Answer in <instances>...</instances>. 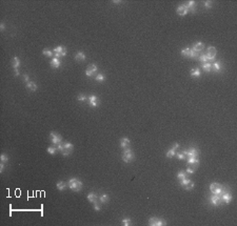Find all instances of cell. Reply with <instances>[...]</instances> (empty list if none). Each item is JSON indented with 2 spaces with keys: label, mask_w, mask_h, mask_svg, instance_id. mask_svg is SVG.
<instances>
[{
  "label": "cell",
  "mask_w": 237,
  "mask_h": 226,
  "mask_svg": "<svg viewBox=\"0 0 237 226\" xmlns=\"http://www.w3.org/2000/svg\"><path fill=\"white\" fill-rule=\"evenodd\" d=\"M69 188L74 191H80L82 188V182L76 178H72L69 180Z\"/></svg>",
  "instance_id": "1"
},
{
  "label": "cell",
  "mask_w": 237,
  "mask_h": 226,
  "mask_svg": "<svg viewBox=\"0 0 237 226\" xmlns=\"http://www.w3.org/2000/svg\"><path fill=\"white\" fill-rule=\"evenodd\" d=\"M210 190L213 195H218V196H221L224 191H227L226 188L218 183H212L210 185Z\"/></svg>",
  "instance_id": "2"
},
{
  "label": "cell",
  "mask_w": 237,
  "mask_h": 226,
  "mask_svg": "<svg viewBox=\"0 0 237 226\" xmlns=\"http://www.w3.org/2000/svg\"><path fill=\"white\" fill-rule=\"evenodd\" d=\"M122 160L126 163H130L134 160V154H133L131 148H124V152L122 154Z\"/></svg>",
  "instance_id": "3"
},
{
  "label": "cell",
  "mask_w": 237,
  "mask_h": 226,
  "mask_svg": "<svg viewBox=\"0 0 237 226\" xmlns=\"http://www.w3.org/2000/svg\"><path fill=\"white\" fill-rule=\"evenodd\" d=\"M216 54H217V51H216V48L214 46H209L207 49V53L205 55L207 56L208 60L209 61H214L215 57H216Z\"/></svg>",
  "instance_id": "4"
},
{
  "label": "cell",
  "mask_w": 237,
  "mask_h": 226,
  "mask_svg": "<svg viewBox=\"0 0 237 226\" xmlns=\"http://www.w3.org/2000/svg\"><path fill=\"white\" fill-rule=\"evenodd\" d=\"M53 53H54V56H55V58L63 57V56L66 55V49H65L63 46H61V45H60V46H57V47L54 48Z\"/></svg>",
  "instance_id": "5"
},
{
  "label": "cell",
  "mask_w": 237,
  "mask_h": 226,
  "mask_svg": "<svg viewBox=\"0 0 237 226\" xmlns=\"http://www.w3.org/2000/svg\"><path fill=\"white\" fill-rule=\"evenodd\" d=\"M197 54L195 51H193V48H184L181 51V55L184 56V57H190V58H196L197 57Z\"/></svg>",
  "instance_id": "6"
},
{
  "label": "cell",
  "mask_w": 237,
  "mask_h": 226,
  "mask_svg": "<svg viewBox=\"0 0 237 226\" xmlns=\"http://www.w3.org/2000/svg\"><path fill=\"white\" fill-rule=\"evenodd\" d=\"M184 155L185 157H194V158H198L199 157V150L197 148H195V147H192L190 150H184V153H182Z\"/></svg>",
  "instance_id": "7"
},
{
  "label": "cell",
  "mask_w": 237,
  "mask_h": 226,
  "mask_svg": "<svg viewBox=\"0 0 237 226\" xmlns=\"http://www.w3.org/2000/svg\"><path fill=\"white\" fill-rule=\"evenodd\" d=\"M149 225H153V226H164V225H167V222H165L164 220H160V219H157V218H151V219L149 220Z\"/></svg>",
  "instance_id": "8"
},
{
  "label": "cell",
  "mask_w": 237,
  "mask_h": 226,
  "mask_svg": "<svg viewBox=\"0 0 237 226\" xmlns=\"http://www.w3.org/2000/svg\"><path fill=\"white\" fill-rule=\"evenodd\" d=\"M50 137H51V140H52V142L55 145L60 144L61 141H62L61 136L58 135V134H56V133H51V134H50Z\"/></svg>",
  "instance_id": "9"
},
{
  "label": "cell",
  "mask_w": 237,
  "mask_h": 226,
  "mask_svg": "<svg viewBox=\"0 0 237 226\" xmlns=\"http://www.w3.org/2000/svg\"><path fill=\"white\" fill-rule=\"evenodd\" d=\"M97 69H98V68L96 64H91V65H89L88 69L85 70V75L88 77H92V76H94V74L97 72Z\"/></svg>",
  "instance_id": "10"
},
{
  "label": "cell",
  "mask_w": 237,
  "mask_h": 226,
  "mask_svg": "<svg viewBox=\"0 0 237 226\" xmlns=\"http://www.w3.org/2000/svg\"><path fill=\"white\" fill-rule=\"evenodd\" d=\"M220 198H221V201H223L224 203L229 204V203H231V201H232V195L227 190L220 196Z\"/></svg>",
  "instance_id": "11"
},
{
  "label": "cell",
  "mask_w": 237,
  "mask_h": 226,
  "mask_svg": "<svg viewBox=\"0 0 237 226\" xmlns=\"http://www.w3.org/2000/svg\"><path fill=\"white\" fill-rule=\"evenodd\" d=\"M176 12H177V14H178V15H180V16H184V15H186V14L189 13V10H188V7L185 6V4H182V5H180V6H178V7H177Z\"/></svg>",
  "instance_id": "12"
},
{
  "label": "cell",
  "mask_w": 237,
  "mask_h": 226,
  "mask_svg": "<svg viewBox=\"0 0 237 226\" xmlns=\"http://www.w3.org/2000/svg\"><path fill=\"white\" fill-rule=\"evenodd\" d=\"M210 202L213 205H215V206H218V205L221 203V198H220V196H218V195H213L210 199Z\"/></svg>",
  "instance_id": "13"
},
{
  "label": "cell",
  "mask_w": 237,
  "mask_h": 226,
  "mask_svg": "<svg viewBox=\"0 0 237 226\" xmlns=\"http://www.w3.org/2000/svg\"><path fill=\"white\" fill-rule=\"evenodd\" d=\"M89 102H90V105L92 107H97L98 106V98L96 97L95 95H91L89 97Z\"/></svg>",
  "instance_id": "14"
},
{
  "label": "cell",
  "mask_w": 237,
  "mask_h": 226,
  "mask_svg": "<svg viewBox=\"0 0 237 226\" xmlns=\"http://www.w3.org/2000/svg\"><path fill=\"white\" fill-rule=\"evenodd\" d=\"M186 7H188L189 12H192V13H196V2L193 1V0H191L186 3Z\"/></svg>",
  "instance_id": "15"
},
{
  "label": "cell",
  "mask_w": 237,
  "mask_h": 226,
  "mask_svg": "<svg viewBox=\"0 0 237 226\" xmlns=\"http://www.w3.org/2000/svg\"><path fill=\"white\" fill-rule=\"evenodd\" d=\"M60 65H61V62L59 60V58H55L54 57L53 59L51 60V66L54 68H60Z\"/></svg>",
  "instance_id": "16"
},
{
  "label": "cell",
  "mask_w": 237,
  "mask_h": 226,
  "mask_svg": "<svg viewBox=\"0 0 237 226\" xmlns=\"http://www.w3.org/2000/svg\"><path fill=\"white\" fill-rule=\"evenodd\" d=\"M203 47H205V45H203V43H202V42H200V41H199V42H197L196 44L194 45L193 51H195L196 53H200V52L202 51V49H203Z\"/></svg>",
  "instance_id": "17"
},
{
  "label": "cell",
  "mask_w": 237,
  "mask_h": 226,
  "mask_svg": "<svg viewBox=\"0 0 237 226\" xmlns=\"http://www.w3.org/2000/svg\"><path fill=\"white\" fill-rule=\"evenodd\" d=\"M129 145H130V140L128 139V138H122L121 141H120V147H122V148H127L129 147Z\"/></svg>",
  "instance_id": "18"
},
{
  "label": "cell",
  "mask_w": 237,
  "mask_h": 226,
  "mask_svg": "<svg viewBox=\"0 0 237 226\" xmlns=\"http://www.w3.org/2000/svg\"><path fill=\"white\" fill-rule=\"evenodd\" d=\"M198 167V165H195V164H189L188 167H186V174H193L195 173V170Z\"/></svg>",
  "instance_id": "19"
},
{
  "label": "cell",
  "mask_w": 237,
  "mask_h": 226,
  "mask_svg": "<svg viewBox=\"0 0 237 226\" xmlns=\"http://www.w3.org/2000/svg\"><path fill=\"white\" fill-rule=\"evenodd\" d=\"M75 59H76L77 61H84L85 60V55H84V53H82V52H78L76 54V56H75Z\"/></svg>",
  "instance_id": "20"
},
{
  "label": "cell",
  "mask_w": 237,
  "mask_h": 226,
  "mask_svg": "<svg viewBox=\"0 0 237 226\" xmlns=\"http://www.w3.org/2000/svg\"><path fill=\"white\" fill-rule=\"evenodd\" d=\"M88 200L91 203H95L97 201V195L94 194V192H90V194L88 195Z\"/></svg>",
  "instance_id": "21"
},
{
  "label": "cell",
  "mask_w": 237,
  "mask_h": 226,
  "mask_svg": "<svg viewBox=\"0 0 237 226\" xmlns=\"http://www.w3.org/2000/svg\"><path fill=\"white\" fill-rule=\"evenodd\" d=\"M26 87L30 90H32V91H35L36 90H37V84L35 82H32V81H30V82H27L26 83Z\"/></svg>",
  "instance_id": "22"
},
{
  "label": "cell",
  "mask_w": 237,
  "mask_h": 226,
  "mask_svg": "<svg viewBox=\"0 0 237 226\" xmlns=\"http://www.w3.org/2000/svg\"><path fill=\"white\" fill-rule=\"evenodd\" d=\"M188 164H195V165H199V160H198V158L189 157V158H188Z\"/></svg>",
  "instance_id": "23"
},
{
  "label": "cell",
  "mask_w": 237,
  "mask_h": 226,
  "mask_svg": "<svg viewBox=\"0 0 237 226\" xmlns=\"http://www.w3.org/2000/svg\"><path fill=\"white\" fill-rule=\"evenodd\" d=\"M191 76H193V77H199L200 76V69L199 68H193L192 69H191Z\"/></svg>",
  "instance_id": "24"
},
{
  "label": "cell",
  "mask_w": 237,
  "mask_h": 226,
  "mask_svg": "<svg viewBox=\"0 0 237 226\" xmlns=\"http://www.w3.org/2000/svg\"><path fill=\"white\" fill-rule=\"evenodd\" d=\"M56 186H57V189H58V190H64L65 187H66V184H65L63 181H59V182H57Z\"/></svg>",
  "instance_id": "25"
},
{
  "label": "cell",
  "mask_w": 237,
  "mask_h": 226,
  "mask_svg": "<svg viewBox=\"0 0 237 226\" xmlns=\"http://www.w3.org/2000/svg\"><path fill=\"white\" fill-rule=\"evenodd\" d=\"M202 68L205 69L207 73H210L211 69H212V63H209V62H207V63H202Z\"/></svg>",
  "instance_id": "26"
},
{
  "label": "cell",
  "mask_w": 237,
  "mask_h": 226,
  "mask_svg": "<svg viewBox=\"0 0 237 226\" xmlns=\"http://www.w3.org/2000/svg\"><path fill=\"white\" fill-rule=\"evenodd\" d=\"M213 68H214V69L216 70V72H220L221 68H222V66H221V63H220L219 61H216V62H214V63H213Z\"/></svg>",
  "instance_id": "27"
},
{
  "label": "cell",
  "mask_w": 237,
  "mask_h": 226,
  "mask_svg": "<svg viewBox=\"0 0 237 226\" xmlns=\"http://www.w3.org/2000/svg\"><path fill=\"white\" fill-rule=\"evenodd\" d=\"M19 66H20V60L18 59V57H15L13 59V68L15 69V68H18Z\"/></svg>",
  "instance_id": "28"
},
{
  "label": "cell",
  "mask_w": 237,
  "mask_h": 226,
  "mask_svg": "<svg viewBox=\"0 0 237 226\" xmlns=\"http://www.w3.org/2000/svg\"><path fill=\"white\" fill-rule=\"evenodd\" d=\"M71 152H72V150H71V149H68V148H65V147H63V148H62V149L60 150L61 155H62V156H64V157L69 156V155L71 154Z\"/></svg>",
  "instance_id": "29"
},
{
  "label": "cell",
  "mask_w": 237,
  "mask_h": 226,
  "mask_svg": "<svg viewBox=\"0 0 237 226\" xmlns=\"http://www.w3.org/2000/svg\"><path fill=\"white\" fill-rule=\"evenodd\" d=\"M177 178L179 179V180H182V179L186 178V171H184V170L179 171V173L177 174Z\"/></svg>",
  "instance_id": "30"
},
{
  "label": "cell",
  "mask_w": 237,
  "mask_h": 226,
  "mask_svg": "<svg viewBox=\"0 0 237 226\" xmlns=\"http://www.w3.org/2000/svg\"><path fill=\"white\" fill-rule=\"evenodd\" d=\"M48 153L50 155H55L56 154V150H57V147H55V146H50V147H48Z\"/></svg>",
  "instance_id": "31"
},
{
  "label": "cell",
  "mask_w": 237,
  "mask_h": 226,
  "mask_svg": "<svg viewBox=\"0 0 237 226\" xmlns=\"http://www.w3.org/2000/svg\"><path fill=\"white\" fill-rule=\"evenodd\" d=\"M176 155V150L175 149H173V148H171L169 150V152L167 153V158H173L174 156Z\"/></svg>",
  "instance_id": "32"
},
{
  "label": "cell",
  "mask_w": 237,
  "mask_h": 226,
  "mask_svg": "<svg viewBox=\"0 0 237 226\" xmlns=\"http://www.w3.org/2000/svg\"><path fill=\"white\" fill-rule=\"evenodd\" d=\"M100 202L101 203H106L107 201H109V196H107L106 194H105V195H102V196H100Z\"/></svg>",
  "instance_id": "33"
},
{
  "label": "cell",
  "mask_w": 237,
  "mask_h": 226,
  "mask_svg": "<svg viewBox=\"0 0 237 226\" xmlns=\"http://www.w3.org/2000/svg\"><path fill=\"white\" fill-rule=\"evenodd\" d=\"M193 187H194V183H193V182L190 180V182H189V183H188V184H186V185L184 186V189H186V190H191Z\"/></svg>",
  "instance_id": "34"
},
{
  "label": "cell",
  "mask_w": 237,
  "mask_h": 226,
  "mask_svg": "<svg viewBox=\"0 0 237 226\" xmlns=\"http://www.w3.org/2000/svg\"><path fill=\"white\" fill-rule=\"evenodd\" d=\"M105 77L103 76L102 74H99V75H97V76H96V81H98V82H103V81H105Z\"/></svg>",
  "instance_id": "35"
},
{
  "label": "cell",
  "mask_w": 237,
  "mask_h": 226,
  "mask_svg": "<svg viewBox=\"0 0 237 226\" xmlns=\"http://www.w3.org/2000/svg\"><path fill=\"white\" fill-rule=\"evenodd\" d=\"M0 160H1L2 163H5V162L9 161V157H7L5 154H2L1 156H0Z\"/></svg>",
  "instance_id": "36"
},
{
  "label": "cell",
  "mask_w": 237,
  "mask_h": 226,
  "mask_svg": "<svg viewBox=\"0 0 237 226\" xmlns=\"http://www.w3.org/2000/svg\"><path fill=\"white\" fill-rule=\"evenodd\" d=\"M42 54H43V55H45L47 57H51V56L53 55V53H52L51 49H48V48H47V49H43Z\"/></svg>",
  "instance_id": "37"
},
{
  "label": "cell",
  "mask_w": 237,
  "mask_h": 226,
  "mask_svg": "<svg viewBox=\"0 0 237 226\" xmlns=\"http://www.w3.org/2000/svg\"><path fill=\"white\" fill-rule=\"evenodd\" d=\"M190 182V179H188V178H184V179H182V180H180V185L182 186V187H184L186 184H188Z\"/></svg>",
  "instance_id": "38"
},
{
  "label": "cell",
  "mask_w": 237,
  "mask_h": 226,
  "mask_svg": "<svg viewBox=\"0 0 237 226\" xmlns=\"http://www.w3.org/2000/svg\"><path fill=\"white\" fill-rule=\"evenodd\" d=\"M121 223L122 225L124 226H129V225H131V219H129V218H126V219H123L121 221Z\"/></svg>",
  "instance_id": "39"
},
{
  "label": "cell",
  "mask_w": 237,
  "mask_h": 226,
  "mask_svg": "<svg viewBox=\"0 0 237 226\" xmlns=\"http://www.w3.org/2000/svg\"><path fill=\"white\" fill-rule=\"evenodd\" d=\"M199 60H200V61L202 62V63H207V62L209 61V60H208V58H207V56L205 55V54H203V55H200V56H199Z\"/></svg>",
  "instance_id": "40"
},
{
  "label": "cell",
  "mask_w": 237,
  "mask_h": 226,
  "mask_svg": "<svg viewBox=\"0 0 237 226\" xmlns=\"http://www.w3.org/2000/svg\"><path fill=\"white\" fill-rule=\"evenodd\" d=\"M77 100H78V101H85V100H86V96L85 95H83V94H80V95H79L78 96V97H77Z\"/></svg>",
  "instance_id": "41"
},
{
  "label": "cell",
  "mask_w": 237,
  "mask_h": 226,
  "mask_svg": "<svg viewBox=\"0 0 237 226\" xmlns=\"http://www.w3.org/2000/svg\"><path fill=\"white\" fill-rule=\"evenodd\" d=\"M63 147H65V148H68V149H71V150H72L74 146H73L72 143H70V142H65V143L63 144Z\"/></svg>",
  "instance_id": "42"
},
{
  "label": "cell",
  "mask_w": 237,
  "mask_h": 226,
  "mask_svg": "<svg viewBox=\"0 0 237 226\" xmlns=\"http://www.w3.org/2000/svg\"><path fill=\"white\" fill-rule=\"evenodd\" d=\"M205 6L207 7V9H211L212 6H213V3H212V1H205Z\"/></svg>",
  "instance_id": "43"
},
{
  "label": "cell",
  "mask_w": 237,
  "mask_h": 226,
  "mask_svg": "<svg viewBox=\"0 0 237 226\" xmlns=\"http://www.w3.org/2000/svg\"><path fill=\"white\" fill-rule=\"evenodd\" d=\"M175 156H176L178 159H179V160H184V159H186V157H185V156H184V155L182 154V153H181V154H176Z\"/></svg>",
  "instance_id": "44"
},
{
  "label": "cell",
  "mask_w": 237,
  "mask_h": 226,
  "mask_svg": "<svg viewBox=\"0 0 237 226\" xmlns=\"http://www.w3.org/2000/svg\"><path fill=\"white\" fill-rule=\"evenodd\" d=\"M94 209H95L96 211H99V210H100V206H99L98 204H96V202H95V204H94Z\"/></svg>",
  "instance_id": "45"
},
{
  "label": "cell",
  "mask_w": 237,
  "mask_h": 226,
  "mask_svg": "<svg viewBox=\"0 0 237 226\" xmlns=\"http://www.w3.org/2000/svg\"><path fill=\"white\" fill-rule=\"evenodd\" d=\"M23 79H24V81H26V83H27V82H30V77H28L27 75H24V76H23Z\"/></svg>",
  "instance_id": "46"
},
{
  "label": "cell",
  "mask_w": 237,
  "mask_h": 226,
  "mask_svg": "<svg viewBox=\"0 0 237 226\" xmlns=\"http://www.w3.org/2000/svg\"><path fill=\"white\" fill-rule=\"evenodd\" d=\"M3 170H4V164L1 163V164H0V173H3Z\"/></svg>",
  "instance_id": "47"
},
{
  "label": "cell",
  "mask_w": 237,
  "mask_h": 226,
  "mask_svg": "<svg viewBox=\"0 0 237 226\" xmlns=\"http://www.w3.org/2000/svg\"><path fill=\"white\" fill-rule=\"evenodd\" d=\"M173 149H175V150H177V148H179V144H178V143H175V144H174L173 145V147H172Z\"/></svg>",
  "instance_id": "48"
},
{
  "label": "cell",
  "mask_w": 237,
  "mask_h": 226,
  "mask_svg": "<svg viewBox=\"0 0 237 226\" xmlns=\"http://www.w3.org/2000/svg\"><path fill=\"white\" fill-rule=\"evenodd\" d=\"M15 76H19V68H15Z\"/></svg>",
  "instance_id": "49"
},
{
  "label": "cell",
  "mask_w": 237,
  "mask_h": 226,
  "mask_svg": "<svg viewBox=\"0 0 237 226\" xmlns=\"http://www.w3.org/2000/svg\"><path fill=\"white\" fill-rule=\"evenodd\" d=\"M0 28H1V31H4V28H5L4 23H1V24H0Z\"/></svg>",
  "instance_id": "50"
}]
</instances>
